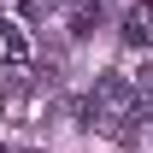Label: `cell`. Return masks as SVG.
Listing matches in <instances>:
<instances>
[{
	"label": "cell",
	"mask_w": 153,
	"mask_h": 153,
	"mask_svg": "<svg viewBox=\"0 0 153 153\" xmlns=\"http://www.w3.org/2000/svg\"><path fill=\"white\" fill-rule=\"evenodd\" d=\"M124 41L130 47H147L153 41V0H135L130 12H124Z\"/></svg>",
	"instance_id": "3957f363"
},
{
	"label": "cell",
	"mask_w": 153,
	"mask_h": 153,
	"mask_svg": "<svg viewBox=\"0 0 153 153\" xmlns=\"http://www.w3.org/2000/svg\"><path fill=\"white\" fill-rule=\"evenodd\" d=\"M130 88H135V106H141V112L153 118V65H141V71L130 76Z\"/></svg>",
	"instance_id": "277c9868"
},
{
	"label": "cell",
	"mask_w": 153,
	"mask_h": 153,
	"mask_svg": "<svg viewBox=\"0 0 153 153\" xmlns=\"http://www.w3.org/2000/svg\"><path fill=\"white\" fill-rule=\"evenodd\" d=\"M53 6H59V0H24V12H30V18H47Z\"/></svg>",
	"instance_id": "5b68a950"
},
{
	"label": "cell",
	"mask_w": 153,
	"mask_h": 153,
	"mask_svg": "<svg viewBox=\"0 0 153 153\" xmlns=\"http://www.w3.org/2000/svg\"><path fill=\"white\" fill-rule=\"evenodd\" d=\"M0 59H6L12 71H24V65L36 59V41H30V30H24V24H12V18H0Z\"/></svg>",
	"instance_id": "7a4b0ae2"
},
{
	"label": "cell",
	"mask_w": 153,
	"mask_h": 153,
	"mask_svg": "<svg viewBox=\"0 0 153 153\" xmlns=\"http://www.w3.org/2000/svg\"><path fill=\"white\" fill-rule=\"evenodd\" d=\"M141 106H135V88H130V76H106V82H100L94 88V124L106 135H124L130 130V124H141Z\"/></svg>",
	"instance_id": "6da1fadb"
}]
</instances>
